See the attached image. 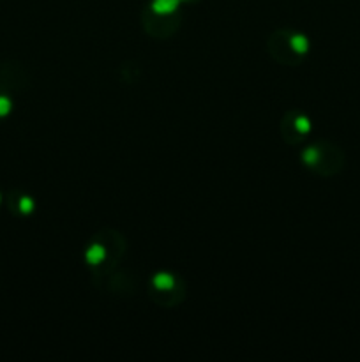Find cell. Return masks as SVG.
Instances as JSON below:
<instances>
[{
  "instance_id": "6da1fadb",
  "label": "cell",
  "mask_w": 360,
  "mask_h": 362,
  "mask_svg": "<svg viewBox=\"0 0 360 362\" xmlns=\"http://www.w3.org/2000/svg\"><path fill=\"white\" fill-rule=\"evenodd\" d=\"M304 163L321 175H335L344 166V156L330 144H316L306 148L302 154Z\"/></svg>"
},
{
  "instance_id": "7a4b0ae2",
  "label": "cell",
  "mask_w": 360,
  "mask_h": 362,
  "mask_svg": "<svg viewBox=\"0 0 360 362\" xmlns=\"http://www.w3.org/2000/svg\"><path fill=\"white\" fill-rule=\"evenodd\" d=\"M13 207H16L20 214H28V212H32V209H34V202H32L30 197H27V194H20Z\"/></svg>"
},
{
  "instance_id": "3957f363",
  "label": "cell",
  "mask_w": 360,
  "mask_h": 362,
  "mask_svg": "<svg viewBox=\"0 0 360 362\" xmlns=\"http://www.w3.org/2000/svg\"><path fill=\"white\" fill-rule=\"evenodd\" d=\"M175 7H176V0H155L152 9H154L157 14H166V13H172Z\"/></svg>"
},
{
  "instance_id": "277c9868",
  "label": "cell",
  "mask_w": 360,
  "mask_h": 362,
  "mask_svg": "<svg viewBox=\"0 0 360 362\" xmlns=\"http://www.w3.org/2000/svg\"><path fill=\"white\" fill-rule=\"evenodd\" d=\"M87 257H88V260H90V264H99V260L104 257V250H102L101 246H94L88 250Z\"/></svg>"
},
{
  "instance_id": "5b68a950",
  "label": "cell",
  "mask_w": 360,
  "mask_h": 362,
  "mask_svg": "<svg viewBox=\"0 0 360 362\" xmlns=\"http://www.w3.org/2000/svg\"><path fill=\"white\" fill-rule=\"evenodd\" d=\"M154 283L157 288H169L173 285V278L169 274H159L154 278Z\"/></svg>"
},
{
  "instance_id": "8992f818",
  "label": "cell",
  "mask_w": 360,
  "mask_h": 362,
  "mask_svg": "<svg viewBox=\"0 0 360 362\" xmlns=\"http://www.w3.org/2000/svg\"><path fill=\"white\" fill-rule=\"evenodd\" d=\"M0 200H2V198H0Z\"/></svg>"
}]
</instances>
